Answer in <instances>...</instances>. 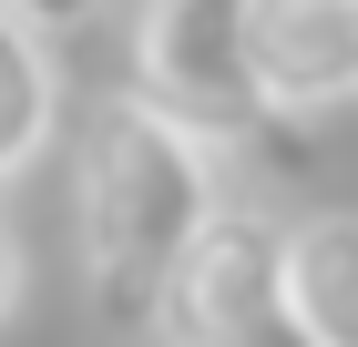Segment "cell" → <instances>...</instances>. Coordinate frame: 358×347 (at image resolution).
<instances>
[{
	"mask_svg": "<svg viewBox=\"0 0 358 347\" xmlns=\"http://www.w3.org/2000/svg\"><path fill=\"white\" fill-rule=\"evenodd\" d=\"M215 205H225L215 194V143L164 123L143 92H103L83 112V133H72V214H83L92 307L113 327H143L164 307V276L215 225Z\"/></svg>",
	"mask_w": 358,
	"mask_h": 347,
	"instance_id": "obj_1",
	"label": "cell"
},
{
	"mask_svg": "<svg viewBox=\"0 0 358 347\" xmlns=\"http://www.w3.org/2000/svg\"><path fill=\"white\" fill-rule=\"evenodd\" d=\"M143 103L194 143H266L276 112L246 61V0H134V82Z\"/></svg>",
	"mask_w": 358,
	"mask_h": 347,
	"instance_id": "obj_2",
	"label": "cell"
},
{
	"mask_svg": "<svg viewBox=\"0 0 358 347\" xmlns=\"http://www.w3.org/2000/svg\"><path fill=\"white\" fill-rule=\"evenodd\" d=\"M154 327L174 347H307L287 317V225L256 205H215V225L164 276Z\"/></svg>",
	"mask_w": 358,
	"mask_h": 347,
	"instance_id": "obj_3",
	"label": "cell"
},
{
	"mask_svg": "<svg viewBox=\"0 0 358 347\" xmlns=\"http://www.w3.org/2000/svg\"><path fill=\"white\" fill-rule=\"evenodd\" d=\"M246 61L276 123L358 103V0H246Z\"/></svg>",
	"mask_w": 358,
	"mask_h": 347,
	"instance_id": "obj_4",
	"label": "cell"
},
{
	"mask_svg": "<svg viewBox=\"0 0 358 347\" xmlns=\"http://www.w3.org/2000/svg\"><path fill=\"white\" fill-rule=\"evenodd\" d=\"M287 317L307 347H358V214L287 225Z\"/></svg>",
	"mask_w": 358,
	"mask_h": 347,
	"instance_id": "obj_5",
	"label": "cell"
},
{
	"mask_svg": "<svg viewBox=\"0 0 358 347\" xmlns=\"http://www.w3.org/2000/svg\"><path fill=\"white\" fill-rule=\"evenodd\" d=\"M52 123H62V72H52V41H41V31H21V21H0V184L41 163Z\"/></svg>",
	"mask_w": 358,
	"mask_h": 347,
	"instance_id": "obj_6",
	"label": "cell"
},
{
	"mask_svg": "<svg viewBox=\"0 0 358 347\" xmlns=\"http://www.w3.org/2000/svg\"><path fill=\"white\" fill-rule=\"evenodd\" d=\"M92 10H103V0H0V21H21V31H41V41H52V31H83Z\"/></svg>",
	"mask_w": 358,
	"mask_h": 347,
	"instance_id": "obj_7",
	"label": "cell"
},
{
	"mask_svg": "<svg viewBox=\"0 0 358 347\" xmlns=\"http://www.w3.org/2000/svg\"><path fill=\"white\" fill-rule=\"evenodd\" d=\"M21 235H10V214H0V317H10V307H21Z\"/></svg>",
	"mask_w": 358,
	"mask_h": 347,
	"instance_id": "obj_8",
	"label": "cell"
}]
</instances>
